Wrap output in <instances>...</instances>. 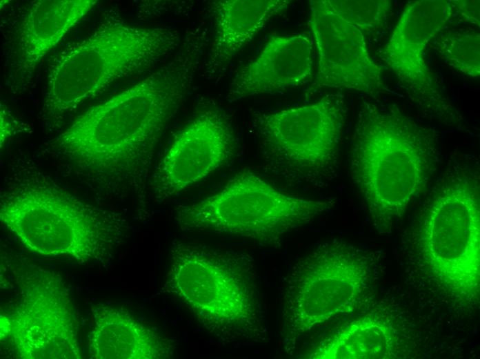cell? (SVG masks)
<instances>
[{"instance_id":"30bf717a","label":"cell","mask_w":480,"mask_h":359,"mask_svg":"<svg viewBox=\"0 0 480 359\" xmlns=\"http://www.w3.org/2000/svg\"><path fill=\"white\" fill-rule=\"evenodd\" d=\"M343 102L332 95L298 107L257 113L253 126L270 158L302 177L334 166L345 120Z\"/></svg>"},{"instance_id":"e0dca14e","label":"cell","mask_w":480,"mask_h":359,"mask_svg":"<svg viewBox=\"0 0 480 359\" xmlns=\"http://www.w3.org/2000/svg\"><path fill=\"white\" fill-rule=\"evenodd\" d=\"M97 3L96 0H40L34 3L20 29L22 68L33 70Z\"/></svg>"},{"instance_id":"277c9868","label":"cell","mask_w":480,"mask_h":359,"mask_svg":"<svg viewBox=\"0 0 480 359\" xmlns=\"http://www.w3.org/2000/svg\"><path fill=\"white\" fill-rule=\"evenodd\" d=\"M0 220L43 255L106 262L130 231L119 213L89 204L36 170L15 174L1 195Z\"/></svg>"},{"instance_id":"8fae6325","label":"cell","mask_w":480,"mask_h":359,"mask_svg":"<svg viewBox=\"0 0 480 359\" xmlns=\"http://www.w3.org/2000/svg\"><path fill=\"white\" fill-rule=\"evenodd\" d=\"M452 17L450 1L408 2L381 55L417 107L448 124L456 122L459 113L436 84L425 51Z\"/></svg>"},{"instance_id":"9a60e30c","label":"cell","mask_w":480,"mask_h":359,"mask_svg":"<svg viewBox=\"0 0 480 359\" xmlns=\"http://www.w3.org/2000/svg\"><path fill=\"white\" fill-rule=\"evenodd\" d=\"M92 359H164L174 355L175 341L137 320L127 310L106 304L92 309L88 338Z\"/></svg>"},{"instance_id":"3957f363","label":"cell","mask_w":480,"mask_h":359,"mask_svg":"<svg viewBox=\"0 0 480 359\" xmlns=\"http://www.w3.org/2000/svg\"><path fill=\"white\" fill-rule=\"evenodd\" d=\"M439 157L434 131L395 106L363 101L355 123L351 171L379 226L401 217L423 191Z\"/></svg>"},{"instance_id":"5b68a950","label":"cell","mask_w":480,"mask_h":359,"mask_svg":"<svg viewBox=\"0 0 480 359\" xmlns=\"http://www.w3.org/2000/svg\"><path fill=\"white\" fill-rule=\"evenodd\" d=\"M178 30L136 27L119 19L63 52L50 69L42 113L58 119L114 81L148 69L181 46Z\"/></svg>"},{"instance_id":"ac0fdd59","label":"cell","mask_w":480,"mask_h":359,"mask_svg":"<svg viewBox=\"0 0 480 359\" xmlns=\"http://www.w3.org/2000/svg\"><path fill=\"white\" fill-rule=\"evenodd\" d=\"M399 334L388 318L374 313L356 318L320 342L310 359H378L395 356Z\"/></svg>"},{"instance_id":"44dd1931","label":"cell","mask_w":480,"mask_h":359,"mask_svg":"<svg viewBox=\"0 0 480 359\" xmlns=\"http://www.w3.org/2000/svg\"><path fill=\"white\" fill-rule=\"evenodd\" d=\"M452 14L457 13L459 17L466 22L480 25L479 0L450 1Z\"/></svg>"},{"instance_id":"52a82bcc","label":"cell","mask_w":480,"mask_h":359,"mask_svg":"<svg viewBox=\"0 0 480 359\" xmlns=\"http://www.w3.org/2000/svg\"><path fill=\"white\" fill-rule=\"evenodd\" d=\"M372 259L343 241L320 243L301 256L282 282L283 334L293 344L312 329L350 313L371 288Z\"/></svg>"},{"instance_id":"9c48e42d","label":"cell","mask_w":480,"mask_h":359,"mask_svg":"<svg viewBox=\"0 0 480 359\" xmlns=\"http://www.w3.org/2000/svg\"><path fill=\"white\" fill-rule=\"evenodd\" d=\"M19 298L1 313V341L23 359H80L79 321L69 289L54 271L34 266L19 280Z\"/></svg>"},{"instance_id":"d6986e66","label":"cell","mask_w":480,"mask_h":359,"mask_svg":"<svg viewBox=\"0 0 480 359\" xmlns=\"http://www.w3.org/2000/svg\"><path fill=\"white\" fill-rule=\"evenodd\" d=\"M438 52L454 69L472 78L480 76V35L472 30L452 32L442 35Z\"/></svg>"},{"instance_id":"7c38bea8","label":"cell","mask_w":480,"mask_h":359,"mask_svg":"<svg viewBox=\"0 0 480 359\" xmlns=\"http://www.w3.org/2000/svg\"><path fill=\"white\" fill-rule=\"evenodd\" d=\"M235 137L224 113L201 111L176 136L151 179L154 196L163 200L206 178L233 156Z\"/></svg>"},{"instance_id":"2e32d148","label":"cell","mask_w":480,"mask_h":359,"mask_svg":"<svg viewBox=\"0 0 480 359\" xmlns=\"http://www.w3.org/2000/svg\"><path fill=\"white\" fill-rule=\"evenodd\" d=\"M287 0H220L209 7L215 28L203 62L205 75L219 73L272 18L288 10Z\"/></svg>"},{"instance_id":"5bb4252c","label":"cell","mask_w":480,"mask_h":359,"mask_svg":"<svg viewBox=\"0 0 480 359\" xmlns=\"http://www.w3.org/2000/svg\"><path fill=\"white\" fill-rule=\"evenodd\" d=\"M314 41L307 32L272 36L259 55L232 79V101L303 85L314 74Z\"/></svg>"},{"instance_id":"7402d4cb","label":"cell","mask_w":480,"mask_h":359,"mask_svg":"<svg viewBox=\"0 0 480 359\" xmlns=\"http://www.w3.org/2000/svg\"><path fill=\"white\" fill-rule=\"evenodd\" d=\"M10 123L8 117L6 115L5 110L1 108V146L5 142L6 137L10 135Z\"/></svg>"},{"instance_id":"ffe728a7","label":"cell","mask_w":480,"mask_h":359,"mask_svg":"<svg viewBox=\"0 0 480 359\" xmlns=\"http://www.w3.org/2000/svg\"><path fill=\"white\" fill-rule=\"evenodd\" d=\"M328 3L339 17L363 33L381 28L390 13L392 4L389 0H328Z\"/></svg>"},{"instance_id":"7a4b0ae2","label":"cell","mask_w":480,"mask_h":359,"mask_svg":"<svg viewBox=\"0 0 480 359\" xmlns=\"http://www.w3.org/2000/svg\"><path fill=\"white\" fill-rule=\"evenodd\" d=\"M163 291L220 344L267 340L255 261L247 253L174 240Z\"/></svg>"},{"instance_id":"8992f818","label":"cell","mask_w":480,"mask_h":359,"mask_svg":"<svg viewBox=\"0 0 480 359\" xmlns=\"http://www.w3.org/2000/svg\"><path fill=\"white\" fill-rule=\"evenodd\" d=\"M332 206V200L285 193L246 171L232 177L219 192L197 202L177 206L174 220L186 231L276 244Z\"/></svg>"},{"instance_id":"6da1fadb","label":"cell","mask_w":480,"mask_h":359,"mask_svg":"<svg viewBox=\"0 0 480 359\" xmlns=\"http://www.w3.org/2000/svg\"><path fill=\"white\" fill-rule=\"evenodd\" d=\"M207 43L192 30L156 71L78 116L54 143L84 173L143 191L154 150L203 64Z\"/></svg>"},{"instance_id":"ba28073f","label":"cell","mask_w":480,"mask_h":359,"mask_svg":"<svg viewBox=\"0 0 480 359\" xmlns=\"http://www.w3.org/2000/svg\"><path fill=\"white\" fill-rule=\"evenodd\" d=\"M476 175L461 173L431 200L418 228L416 244L424 266L455 299L479 300L480 211Z\"/></svg>"},{"instance_id":"4fadbf2b","label":"cell","mask_w":480,"mask_h":359,"mask_svg":"<svg viewBox=\"0 0 480 359\" xmlns=\"http://www.w3.org/2000/svg\"><path fill=\"white\" fill-rule=\"evenodd\" d=\"M308 23L318 57L312 90L335 88L374 95L383 89L381 68L371 57L363 33L334 12L328 0L310 1Z\"/></svg>"}]
</instances>
